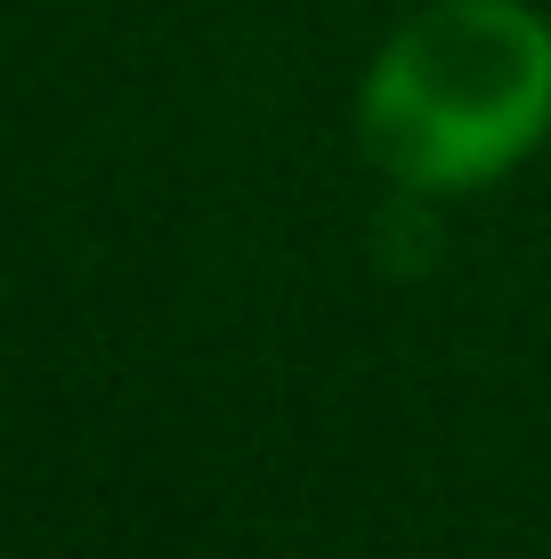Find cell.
Here are the masks:
<instances>
[{"label":"cell","instance_id":"6da1fadb","mask_svg":"<svg viewBox=\"0 0 551 559\" xmlns=\"http://www.w3.org/2000/svg\"><path fill=\"white\" fill-rule=\"evenodd\" d=\"M357 154L414 203H454L551 139V16L536 0H422L357 82Z\"/></svg>","mask_w":551,"mask_h":559}]
</instances>
